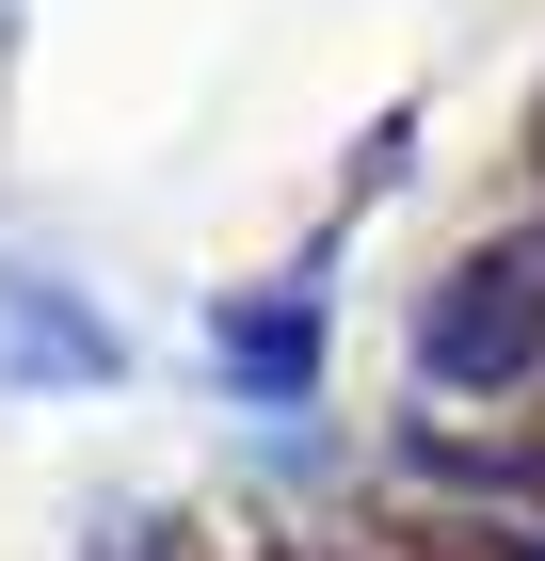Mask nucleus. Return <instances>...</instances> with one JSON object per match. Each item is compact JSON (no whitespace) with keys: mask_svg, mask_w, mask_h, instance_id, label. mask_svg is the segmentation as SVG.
Wrapping results in <instances>:
<instances>
[{"mask_svg":"<svg viewBox=\"0 0 545 561\" xmlns=\"http://www.w3.org/2000/svg\"><path fill=\"white\" fill-rule=\"evenodd\" d=\"M545 353V241H498V257H465L418 321V369L433 386H513Z\"/></svg>","mask_w":545,"mask_h":561,"instance_id":"obj_1","label":"nucleus"},{"mask_svg":"<svg viewBox=\"0 0 545 561\" xmlns=\"http://www.w3.org/2000/svg\"><path fill=\"white\" fill-rule=\"evenodd\" d=\"M225 369L273 386V401H305V305H241V321H225Z\"/></svg>","mask_w":545,"mask_h":561,"instance_id":"obj_2","label":"nucleus"},{"mask_svg":"<svg viewBox=\"0 0 545 561\" xmlns=\"http://www.w3.org/2000/svg\"><path fill=\"white\" fill-rule=\"evenodd\" d=\"M418 561H530L513 529H418Z\"/></svg>","mask_w":545,"mask_h":561,"instance_id":"obj_3","label":"nucleus"}]
</instances>
